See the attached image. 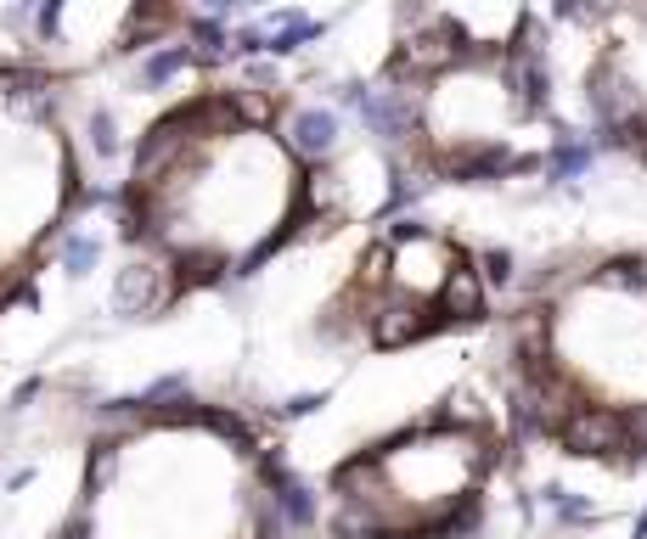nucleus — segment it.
<instances>
[{
	"instance_id": "nucleus-5",
	"label": "nucleus",
	"mask_w": 647,
	"mask_h": 539,
	"mask_svg": "<svg viewBox=\"0 0 647 539\" xmlns=\"http://www.w3.org/2000/svg\"><path fill=\"white\" fill-rule=\"evenodd\" d=\"M338 113L333 108H299L294 118H287V147H294L299 158L321 163V158H333L338 152Z\"/></svg>"
},
{
	"instance_id": "nucleus-21",
	"label": "nucleus",
	"mask_w": 647,
	"mask_h": 539,
	"mask_svg": "<svg viewBox=\"0 0 647 539\" xmlns=\"http://www.w3.org/2000/svg\"><path fill=\"white\" fill-rule=\"evenodd\" d=\"M57 28H62V7H46L40 12V34H46V40H57Z\"/></svg>"
},
{
	"instance_id": "nucleus-2",
	"label": "nucleus",
	"mask_w": 647,
	"mask_h": 539,
	"mask_svg": "<svg viewBox=\"0 0 647 539\" xmlns=\"http://www.w3.org/2000/svg\"><path fill=\"white\" fill-rule=\"evenodd\" d=\"M586 108H592L597 129H625L647 113V96H642L625 57H608V51L597 57V67L586 74Z\"/></svg>"
},
{
	"instance_id": "nucleus-16",
	"label": "nucleus",
	"mask_w": 647,
	"mask_h": 539,
	"mask_svg": "<svg viewBox=\"0 0 647 539\" xmlns=\"http://www.w3.org/2000/svg\"><path fill=\"white\" fill-rule=\"evenodd\" d=\"M186 28H191V40H198V57H203V62H214V57H220V46H225L220 17H191Z\"/></svg>"
},
{
	"instance_id": "nucleus-19",
	"label": "nucleus",
	"mask_w": 647,
	"mask_h": 539,
	"mask_svg": "<svg viewBox=\"0 0 647 539\" xmlns=\"http://www.w3.org/2000/svg\"><path fill=\"white\" fill-rule=\"evenodd\" d=\"M113 461H119V444H113V438H108V444H96V455H90V489H102V484H108Z\"/></svg>"
},
{
	"instance_id": "nucleus-24",
	"label": "nucleus",
	"mask_w": 647,
	"mask_h": 539,
	"mask_svg": "<svg viewBox=\"0 0 647 539\" xmlns=\"http://www.w3.org/2000/svg\"><path fill=\"white\" fill-rule=\"evenodd\" d=\"M631 539H647V512H642V517L631 523Z\"/></svg>"
},
{
	"instance_id": "nucleus-7",
	"label": "nucleus",
	"mask_w": 647,
	"mask_h": 539,
	"mask_svg": "<svg viewBox=\"0 0 647 539\" xmlns=\"http://www.w3.org/2000/svg\"><path fill=\"white\" fill-rule=\"evenodd\" d=\"M592 158H597V147L586 141V135H558V141H552V158H546V180L569 186V180H580V175L592 168Z\"/></svg>"
},
{
	"instance_id": "nucleus-17",
	"label": "nucleus",
	"mask_w": 647,
	"mask_h": 539,
	"mask_svg": "<svg viewBox=\"0 0 647 539\" xmlns=\"http://www.w3.org/2000/svg\"><path fill=\"white\" fill-rule=\"evenodd\" d=\"M96 253H102V248H96V236H69V242H62V264H69L74 276H85V270L96 264Z\"/></svg>"
},
{
	"instance_id": "nucleus-14",
	"label": "nucleus",
	"mask_w": 647,
	"mask_h": 539,
	"mask_svg": "<svg viewBox=\"0 0 647 539\" xmlns=\"http://www.w3.org/2000/svg\"><path fill=\"white\" fill-rule=\"evenodd\" d=\"M232 113L242 124H265L276 113V101H271V90H232Z\"/></svg>"
},
{
	"instance_id": "nucleus-3",
	"label": "nucleus",
	"mask_w": 647,
	"mask_h": 539,
	"mask_svg": "<svg viewBox=\"0 0 647 539\" xmlns=\"http://www.w3.org/2000/svg\"><path fill=\"white\" fill-rule=\"evenodd\" d=\"M428 331H445L434 303H416L406 292H372L366 298V337L377 349H406V343H416V337H428Z\"/></svg>"
},
{
	"instance_id": "nucleus-11",
	"label": "nucleus",
	"mask_w": 647,
	"mask_h": 539,
	"mask_svg": "<svg viewBox=\"0 0 647 539\" xmlns=\"http://www.w3.org/2000/svg\"><path fill=\"white\" fill-rule=\"evenodd\" d=\"M473 270H478V281H484V287H512L518 259H512L507 248H484V253L473 259Z\"/></svg>"
},
{
	"instance_id": "nucleus-6",
	"label": "nucleus",
	"mask_w": 647,
	"mask_h": 539,
	"mask_svg": "<svg viewBox=\"0 0 647 539\" xmlns=\"http://www.w3.org/2000/svg\"><path fill=\"white\" fill-rule=\"evenodd\" d=\"M119 315H152L158 303H164V270H158L152 259H136L129 270H119Z\"/></svg>"
},
{
	"instance_id": "nucleus-1",
	"label": "nucleus",
	"mask_w": 647,
	"mask_h": 539,
	"mask_svg": "<svg viewBox=\"0 0 647 539\" xmlns=\"http://www.w3.org/2000/svg\"><path fill=\"white\" fill-rule=\"evenodd\" d=\"M558 444H563V455L620 466L625 461V404H608V399L586 393L569 411V422L558 427Z\"/></svg>"
},
{
	"instance_id": "nucleus-9",
	"label": "nucleus",
	"mask_w": 647,
	"mask_h": 539,
	"mask_svg": "<svg viewBox=\"0 0 647 539\" xmlns=\"http://www.w3.org/2000/svg\"><path fill=\"white\" fill-rule=\"evenodd\" d=\"M271 512L282 517V528H315V494L304 484H282L271 494Z\"/></svg>"
},
{
	"instance_id": "nucleus-15",
	"label": "nucleus",
	"mask_w": 647,
	"mask_h": 539,
	"mask_svg": "<svg viewBox=\"0 0 647 539\" xmlns=\"http://www.w3.org/2000/svg\"><path fill=\"white\" fill-rule=\"evenodd\" d=\"M225 259L220 253H186L181 259V287H203V281H220Z\"/></svg>"
},
{
	"instance_id": "nucleus-8",
	"label": "nucleus",
	"mask_w": 647,
	"mask_h": 539,
	"mask_svg": "<svg viewBox=\"0 0 647 539\" xmlns=\"http://www.w3.org/2000/svg\"><path fill=\"white\" fill-rule=\"evenodd\" d=\"M592 281L602 287V292H647V259L642 253H613V259H602L597 270H592Z\"/></svg>"
},
{
	"instance_id": "nucleus-12",
	"label": "nucleus",
	"mask_w": 647,
	"mask_h": 539,
	"mask_svg": "<svg viewBox=\"0 0 647 539\" xmlns=\"http://www.w3.org/2000/svg\"><path fill=\"white\" fill-rule=\"evenodd\" d=\"M191 62V51L186 46H170V51H158V57H147V67H141V85L147 90H158V85H170L181 67Z\"/></svg>"
},
{
	"instance_id": "nucleus-22",
	"label": "nucleus",
	"mask_w": 647,
	"mask_h": 539,
	"mask_svg": "<svg viewBox=\"0 0 647 539\" xmlns=\"http://www.w3.org/2000/svg\"><path fill=\"white\" fill-rule=\"evenodd\" d=\"M315 404H321V399H315V393H304V399H294V404H287V416H310Z\"/></svg>"
},
{
	"instance_id": "nucleus-4",
	"label": "nucleus",
	"mask_w": 647,
	"mask_h": 539,
	"mask_svg": "<svg viewBox=\"0 0 647 539\" xmlns=\"http://www.w3.org/2000/svg\"><path fill=\"white\" fill-rule=\"evenodd\" d=\"M434 310H439L445 326H468V321L490 315V287L478 281V270H473L468 253L450 264V276H445V287H439V298H434Z\"/></svg>"
},
{
	"instance_id": "nucleus-10",
	"label": "nucleus",
	"mask_w": 647,
	"mask_h": 539,
	"mask_svg": "<svg viewBox=\"0 0 647 539\" xmlns=\"http://www.w3.org/2000/svg\"><path fill=\"white\" fill-rule=\"evenodd\" d=\"M546 505L558 512L563 528H592V523H597V505H592L586 494H569L563 484H546Z\"/></svg>"
},
{
	"instance_id": "nucleus-18",
	"label": "nucleus",
	"mask_w": 647,
	"mask_h": 539,
	"mask_svg": "<svg viewBox=\"0 0 647 539\" xmlns=\"http://www.w3.org/2000/svg\"><path fill=\"white\" fill-rule=\"evenodd\" d=\"M90 147L102 152V158H108V152H119V124H113V113H102V108L90 113Z\"/></svg>"
},
{
	"instance_id": "nucleus-20",
	"label": "nucleus",
	"mask_w": 647,
	"mask_h": 539,
	"mask_svg": "<svg viewBox=\"0 0 647 539\" xmlns=\"http://www.w3.org/2000/svg\"><path fill=\"white\" fill-rule=\"evenodd\" d=\"M181 393H186V377H164V383H152L141 393V404H164V399H181Z\"/></svg>"
},
{
	"instance_id": "nucleus-23",
	"label": "nucleus",
	"mask_w": 647,
	"mask_h": 539,
	"mask_svg": "<svg viewBox=\"0 0 647 539\" xmlns=\"http://www.w3.org/2000/svg\"><path fill=\"white\" fill-rule=\"evenodd\" d=\"M62 539H90V523H85V517H74L69 528H62Z\"/></svg>"
},
{
	"instance_id": "nucleus-13",
	"label": "nucleus",
	"mask_w": 647,
	"mask_h": 539,
	"mask_svg": "<svg viewBox=\"0 0 647 539\" xmlns=\"http://www.w3.org/2000/svg\"><path fill=\"white\" fill-rule=\"evenodd\" d=\"M198 422H203L209 433H220V438H225V444H237L242 455H253V433H248V427H242L237 416H225V411H203Z\"/></svg>"
}]
</instances>
